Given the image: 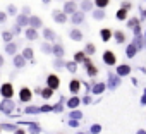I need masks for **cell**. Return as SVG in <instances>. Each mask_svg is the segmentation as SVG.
I'll list each match as a JSON object with an SVG mask.
<instances>
[{"instance_id": "cell-4", "label": "cell", "mask_w": 146, "mask_h": 134, "mask_svg": "<svg viewBox=\"0 0 146 134\" xmlns=\"http://www.w3.org/2000/svg\"><path fill=\"white\" fill-rule=\"evenodd\" d=\"M31 98H33L31 90H29V88H21V91H19V100H21L23 103H28V101H31Z\"/></svg>"}, {"instance_id": "cell-43", "label": "cell", "mask_w": 146, "mask_h": 134, "mask_svg": "<svg viewBox=\"0 0 146 134\" xmlns=\"http://www.w3.org/2000/svg\"><path fill=\"white\" fill-rule=\"evenodd\" d=\"M91 131H93L95 134H96V132H100V125H93V127H91Z\"/></svg>"}, {"instance_id": "cell-31", "label": "cell", "mask_w": 146, "mask_h": 134, "mask_svg": "<svg viewBox=\"0 0 146 134\" xmlns=\"http://www.w3.org/2000/svg\"><path fill=\"white\" fill-rule=\"evenodd\" d=\"M103 90H105V84H96V86L93 88V93L96 95V93H102Z\"/></svg>"}, {"instance_id": "cell-16", "label": "cell", "mask_w": 146, "mask_h": 134, "mask_svg": "<svg viewBox=\"0 0 146 134\" xmlns=\"http://www.w3.org/2000/svg\"><path fill=\"white\" fill-rule=\"evenodd\" d=\"M43 36H45V40H48V41H53V40H55V33H53L52 29H48V28L43 29Z\"/></svg>"}, {"instance_id": "cell-24", "label": "cell", "mask_w": 146, "mask_h": 134, "mask_svg": "<svg viewBox=\"0 0 146 134\" xmlns=\"http://www.w3.org/2000/svg\"><path fill=\"white\" fill-rule=\"evenodd\" d=\"M110 36H112L110 29H102V40H103V41H108V40H110Z\"/></svg>"}, {"instance_id": "cell-23", "label": "cell", "mask_w": 146, "mask_h": 134, "mask_svg": "<svg viewBox=\"0 0 146 134\" xmlns=\"http://www.w3.org/2000/svg\"><path fill=\"white\" fill-rule=\"evenodd\" d=\"M78 105H79V98L78 96H74V98L69 100V108H76Z\"/></svg>"}, {"instance_id": "cell-25", "label": "cell", "mask_w": 146, "mask_h": 134, "mask_svg": "<svg viewBox=\"0 0 146 134\" xmlns=\"http://www.w3.org/2000/svg\"><path fill=\"white\" fill-rule=\"evenodd\" d=\"M65 67H67V69H69L70 72H76V71H78V65H76V62H69Z\"/></svg>"}, {"instance_id": "cell-46", "label": "cell", "mask_w": 146, "mask_h": 134, "mask_svg": "<svg viewBox=\"0 0 146 134\" xmlns=\"http://www.w3.org/2000/svg\"><path fill=\"white\" fill-rule=\"evenodd\" d=\"M16 134H26V132H24V129H17V131H16Z\"/></svg>"}, {"instance_id": "cell-14", "label": "cell", "mask_w": 146, "mask_h": 134, "mask_svg": "<svg viewBox=\"0 0 146 134\" xmlns=\"http://www.w3.org/2000/svg\"><path fill=\"white\" fill-rule=\"evenodd\" d=\"M83 19H84V12H74V14H72V23H74V24L83 23Z\"/></svg>"}, {"instance_id": "cell-8", "label": "cell", "mask_w": 146, "mask_h": 134, "mask_svg": "<svg viewBox=\"0 0 146 134\" xmlns=\"http://www.w3.org/2000/svg\"><path fill=\"white\" fill-rule=\"evenodd\" d=\"M24 34H26V38H28L29 41H35V40H38V29H33V28H28Z\"/></svg>"}, {"instance_id": "cell-20", "label": "cell", "mask_w": 146, "mask_h": 134, "mask_svg": "<svg viewBox=\"0 0 146 134\" xmlns=\"http://www.w3.org/2000/svg\"><path fill=\"white\" fill-rule=\"evenodd\" d=\"M117 72H119V76H125V74L131 72V67H129V65H120Z\"/></svg>"}, {"instance_id": "cell-18", "label": "cell", "mask_w": 146, "mask_h": 134, "mask_svg": "<svg viewBox=\"0 0 146 134\" xmlns=\"http://www.w3.org/2000/svg\"><path fill=\"white\" fill-rule=\"evenodd\" d=\"M2 38H4V41H5V43L14 41V34H12V31H2Z\"/></svg>"}, {"instance_id": "cell-36", "label": "cell", "mask_w": 146, "mask_h": 134, "mask_svg": "<svg viewBox=\"0 0 146 134\" xmlns=\"http://www.w3.org/2000/svg\"><path fill=\"white\" fill-rule=\"evenodd\" d=\"M5 21H7V14L0 11V24H2V23H5Z\"/></svg>"}, {"instance_id": "cell-32", "label": "cell", "mask_w": 146, "mask_h": 134, "mask_svg": "<svg viewBox=\"0 0 146 134\" xmlns=\"http://www.w3.org/2000/svg\"><path fill=\"white\" fill-rule=\"evenodd\" d=\"M110 88H115L117 84H119V78H115V76H110Z\"/></svg>"}, {"instance_id": "cell-45", "label": "cell", "mask_w": 146, "mask_h": 134, "mask_svg": "<svg viewBox=\"0 0 146 134\" xmlns=\"http://www.w3.org/2000/svg\"><path fill=\"white\" fill-rule=\"evenodd\" d=\"M4 62H5L4 60V55H0V67H4Z\"/></svg>"}, {"instance_id": "cell-6", "label": "cell", "mask_w": 146, "mask_h": 134, "mask_svg": "<svg viewBox=\"0 0 146 134\" xmlns=\"http://www.w3.org/2000/svg\"><path fill=\"white\" fill-rule=\"evenodd\" d=\"M53 19L57 21V23H60V24H64L65 21H67V14H64V12H60V11H53Z\"/></svg>"}, {"instance_id": "cell-9", "label": "cell", "mask_w": 146, "mask_h": 134, "mask_svg": "<svg viewBox=\"0 0 146 134\" xmlns=\"http://www.w3.org/2000/svg\"><path fill=\"white\" fill-rule=\"evenodd\" d=\"M16 52H17V45H16L14 41L5 43V53H7V55H16Z\"/></svg>"}, {"instance_id": "cell-17", "label": "cell", "mask_w": 146, "mask_h": 134, "mask_svg": "<svg viewBox=\"0 0 146 134\" xmlns=\"http://www.w3.org/2000/svg\"><path fill=\"white\" fill-rule=\"evenodd\" d=\"M79 86H81V83H79L78 79H72L69 88H70V91H72V93H78V91H79Z\"/></svg>"}, {"instance_id": "cell-42", "label": "cell", "mask_w": 146, "mask_h": 134, "mask_svg": "<svg viewBox=\"0 0 146 134\" xmlns=\"http://www.w3.org/2000/svg\"><path fill=\"white\" fill-rule=\"evenodd\" d=\"M93 52H95V46L93 45H88L86 46V53H93Z\"/></svg>"}, {"instance_id": "cell-47", "label": "cell", "mask_w": 146, "mask_h": 134, "mask_svg": "<svg viewBox=\"0 0 146 134\" xmlns=\"http://www.w3.org/2000/svg\"><path fill=\"white\" fill-rule=\"evenodd\" d=\"M143 103H146V91H144V96H143Z\"/></svg>"}, {"instance_id": "cell-3", "label": "cell", "mask_w": 146, "mask_h": 134, "mask_svg": "<svg viewBox=\"0 0 146 134\" xmlns=\"http://www.w3.org/2000/svg\"><path fill=\"white\" fill-rule=\"evenodd\" d=\"M0 110H2L4 113H11L14 110V101L12 98H4V101L0 103Z\"/></svg>"}, {"instance_id": "cell-28", "label": "cell", "mask_w": 146, "mask_h": 134, "mask_svg": "<svg viewBox=\"0 0 146 134\" xmlns=\"http://www.w3.org/2000/svg\"><path fill=\"white\" fill-rule=\"evenodd\" d=\"M108 2H110V0H95L96 7H107V5H108Z\"/></svg>"}, {"instance_id": "cell-33", "label": "cell", "mask_w": 146, "mask_h": 134, "mask_svg": "<svg viewBox=\"0 0 146 134\" xmlns=\"http://www.w3.org/2000/svg\"><path fill=\"white\" fill-rule=\"evenodd\" d=\"M41 50H43L45 53H50V52H52V46H50L48 43H43V45H41Z\"/></svg>"}, {"instance_id": "cell-38", "label": "cell", "mask_w": 146, "mask_h": 134, "mask_svg": "<svg viewBox=\"0 0 146 134\" xmlns=\"http://www.w3.org/2000/svg\"><path fill=\"white\" fill-rule=\"evenodd\" d=\"M29 12H31V9H29L28 5H24V7H23V12H21V14H24V16H29Z\"/></svg>"}, {"instance_id": "cell-44", "label": "cell", "mask_w": 146, "mask_h": 134, "mask_svg": "<svg viewBox=\"0 0 146 134\" xmlns=\"http://www.w3.org/2000/svg\"><path fill=\"white\" fill-rule=\"evenodd\" d=\"M72 117H76V119H79V117H81V112H72Z\"/></svg>"}, {"instance_id": "cell-2", "label": "cell", "mask_w": 146, "mask_h": 134, "mask_svg": "<svg viewBox=\"0 0 146 134\" xmlns=\"http://www.w3.org/2000/svg\"><path fill=\"white\" fill-rule=\"evenodd\" d=\"M60 86V79H58V76H55V74H50L48 78H46V88H50V90H57Z\"/></svg>"}, {"instance_id": "cell-7", "label": "cell", "mask_w": 146, "mask_h": 134, "mask_svg": "<svg viewBox=\"0 0 146 134\" xmlns=\"http://www.w3.org/2000/svg\"><path fill=\"white\" fill-rule=\"evenodd\" d=\"M26 65V58L23 55H14V67H17V69H23V67Z\"/></svg>"}, {"instance_id": "cell-22", "label": "cell", "mask_w": 146, "mask_h": 134, "mask_svg": "<svg viewBox=\"0 0 146 134\" xmlns=\"http://www.w3.org/2000/svg\"><path fill=\"white\" fill-rule=\"evenodd\" d=\"M5 14H7V16H16V14H17V7H16L14 4H11V5L7 7V12H5Z\"/></svg>"}, {"instance_id": "cell-12", "label": "cell", "mask_w": 146, "mask_h": 134, "mask_svg": "<svg viewBox=\"0 0 146 134\" xmlns=\"http://www.w3.org/2000/svg\"><path fill=\"white\" fill-rule=\"evenodd\" d=\"M103 60H105V64L113 65V64H115V55H113L112 52H105V53H103Z\"/></svg>"}, {"instance_id": "cell-11", "label": "cell", "mask_w": 146, "mask_h": 134, "mask_svg": "<svg viewBox=\"0 0 146 134\" xmlns=\"http://www.w3.org/2000/svg\"><path fill=\"white\" fill-rule=\"evenodd\" d=\"M28 21H29V16H24V14H21V16H17V19H16V24H17L19 28H23V26H28Z\"/></svg>"}, {"instance_id": "cell-40", "label": "cell", "mask_w": 146, "mask_h": 134, "mask_svg": "<svg viewBox=\"0 0 146 134\" xmlns=\"http://www.w3.org/2000/svg\"><path fill=\"white\" fill-rule=\"evenodd\" d=\"M93 16H95V19H102V17H103V16H105V14H103V12H102V11H98V12H95V14H93Z\"/></svg>"}, {"instance_id": "cell-21", "label": "cell", "mask_w": 146, "mask_h": 134, "mask_svg": "<svg viewBox=\"0 0 146 134\" xmlns=\"http://www.w3.org/2000/svg\"><path fill=\"white\" fill-rule=\"evenodd\" d=\"M52 95H53V90H50V88H45V90H41V96H43L45 100L52 98Z\"/></svg>"}, {"instance_id": "cell-19", "label": "cell", "mask_w": 146, "mask_h": 134, "mask_svg": "<svg viewBox=\"0 0 146 134\" xmlns=\"http://www.w3.org/2000/svg\"><path fill=\"white\" fill-rule=\"evenodd\" d=\"M21 55H23L26 60H33V57H35V52H33L31 48H24V52H23Z\"/></svg>"}, {"instance_id": "cell-1", "label": "cell", "mask_w": 146, "mask_h": 134, "mask_svg": "<svg viewBox=\"0 0 146 134\" xmlns=\"http://www.w3.org/2000/svg\"><path fill=\"white\" fill-rule=\"evenodd\" d=\"M0 95H2L4 98H12L14 96V86H12V83H4L2 86H0Z\"/></svg>"}, {"instance_id": "cell-50", "label": "cell", "mask_w": 146, "mask_h": 134, "mask_svg": "<svg viewBox=\"0 0 146 134\" xmlns=\"http://www.w3.org/2000/svg\"><path fill=\"white\" fill-rule=\"evenodd\" d=\"M144 16H146V11H144Z\"/></svg>"}, {"instance_id": "cell-5", "label": "cell", "mask_w": 146, "mask_h": 134, "mask_svg": "<svg viewBox=\"0 0 146 134\" xmlns=\"http://www.w3.org/2000/svg\"><path fill=\"white\" fill-rule=\"evenodd\" d=\"M28 26H29V28H33V29H40V28L43 26V21H41L38 16H29Z\"/></svg>"}, {"instance_id": "cell-26", "label": "cell", "mask_w": 146, "mask_h": 134, "mask_svg": "<svg viewBox=\"0 0 146 134\" xmlns=\"http://www.w3.org/2000/svg\"><path fill=\"white\" fill-rule=\"evenodd\" d=\"M127 17V9H120L117 12V19H125Z\"/></svg>"}, {"instance_id": "cell-30", "label": "cell", "mask_w": 146, "mask_h": 134, "mask_svg": "<svg viewBox=\"0 0 146 134\" xmlns=\"http://www.w3.org/2000/svg\"><path fill=\"white\" fill-rule=\"evenodd\" d=\"M134 55H136V46L131 45V46L127 48V57H134Z\"/></svg>"}, {"instance_id": "cell-15", "label": "cell", "mask_w": 146, "mask_h": 134, "mask_svg": "<svg viewBox=\"0 0 146 134\" xmlns=\"http://www.w3.org/2000/svg\"><path fill=\"white\" fill-rule=\"evenodd\" d=\"M70 38L74 40V41H81V40H83V33H81L79 29H72V31H70Z\"/></svg>"}, {"instance_id": "cell-34", "label": "cell", "mask_w": 146, "mask_h": 134, "mask_svg": "<svg viewBox=\"0 0 146 134\" xmlns=\"http://www.w3.org/2000/svg\"><path fill=\"white\" fill-rule=\"evenodd\" d=\"M91 9V2H90V0H84V2H83V11H90Z\"/></svg>"}, {"instance_id": "cell-48", "label": "cell", "mask_w": 146, "mask_h": 134, "mask_svg": "<svg viewBox=\"0 0 146 134\" xmlns=\"http://www.w3.org/2000/svg\"><path fill=\"white\" fill-rule=\"evenodd\" d=\"M41 2H43V4H48V2H50V0H41Z\"/></svg>"}, {"instance_id": "cell-10", "label": "cell", "mask_w": 146, "mask_h": 134, "mask_svg": "<svg viewBox=\"0 0 146 134\" xmlns=\"http://www.w3.org/2000/svg\"><path fill=\"white\" fill-rule=\"evenodd\" d=\"M76 12V4L74 2H65L64 5V14H74Z\"/></svg>"}, {"instance_id": "cell-41", "label": "cell", "mask_w": 146, "mask_h": 134, "mask_svg": "<svg viewBox=\"0 0 146 134\" xmlns=\"http://www.w3.org/2000/svg\"><path fill=\"white\" fill-rule=\"evenodd\" d=\"M19 33H21V28H19L17 24H16V26L12 28V34H19Z\"/></svg>"}, {"instance_id": "cell-39", "label": "cell", "mask_w": 146, "mask_h": 134, "mask_svg": "<svg viewBox=\"0 0 146 134\" xmlns=\"http://www.w3.org/2000/svg\"><path fill=\"white\" fill-rule=\"evenodd\" d=\"M0 129H7V131H12V129H14V125H11V124H4V125H0Z\"/></svg>"}, {"instance_id": "cell-13", "label": "cell", "mask_w": 146, "mask_h": 134, "mask_svg": "<svg viewBox=\"0 0 146 134\" xmlns=\"http://www.w3.org/2000/svg\"><path fill=\"white\" fill-rule=\"evenodd\" d=\"M52 53H53L55 57H58V58L64 57V46H62V45H53V46H52Z\"/></svg>"}, {"instance_id": "cell-35", "label": "cell", "mask_w": 146, "mask_h": 134, "mask_svg": "<svg viewBox=\"0 0 146 134\" xmlns=\"http://www.w3.org/2000/svg\"><path fill=\"white\" fill-rule=\"evenodd\" d=\"M26 112H28V113H33V112L36 113V112H40V108H38V107H28Z\"/></svg>"}, {"instance_id": "cell-27", "label": "cell", "mask_w": 146, "mask_h": 134, "mask_svg": "<svg viewBox=\"0 0 146 134\" xmlns=\"http://www.w3.org/2000/svg\"><path fill=\"white\" fill-rule=\"evenodd\" d=\"M84 60V52H78L74 55V62H83Z\"/></svg>"}, {"instance_id": "cell-37", "label": "cell", "mask_w": 146, "mask_h": 134, "mask_svg": "<svg viewBox=\"0 0 146 134\" xmlns=\"http://www.w3.org/2000/svg\"><path fill=\"white\" fill-rule=\"evenodd\" d=\"M129 26H131V28H137V26H139L137 19H131V21H129Z\"/></svg>"}, {"instance_id": "cell-49", "label": "cell", "mask_w": 146, "mask_h": 134, "mask_svg": "<svg viewBox=\"0 0 146 134\" xmlns=\"http://www.w3.org/2000/svg\"><path fill=\"white\" fill-rule=\"evenodd\" d=\"M137 134H146V132H144V131H139V132H137Z\"/></svg>"}, {"instance_id": "cell-29", "label": "cell", "mask_w": 146, "mask_h": 134, "mask_svg": "<svg viewBox=\"0 0 146 134\" xmlns=\"http://www.w3.org/2000/svg\"><path fill=\"white\" fill-rule=\"evenodd\" d=\"M115 38H117V41H119V43H122V41L125 40V36H124V33H122V31H117V33H115Z\"/></svg>"}]
</instances>
